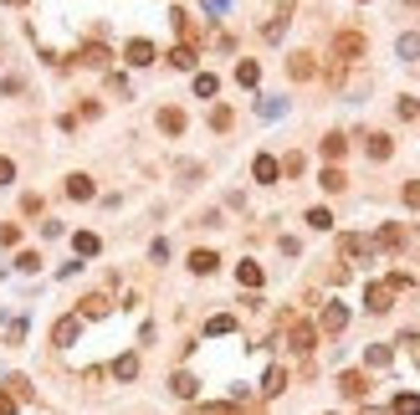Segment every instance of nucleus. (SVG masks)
<instances>
[{
    "label": "nucleus",
    "instance_id": "1",
    "mask_svg": "<svg viewBox=\"0 0 420 415\" xmlns=\"http://www.w3.org/2000/svg\"><path fill=\"white\" fill-rule=\"evenodd\" d=\"M333 57H338V62H359V57H364V36H359V31H338V36H333Z\"/></svg>",
    "mask_w": 420,
    "mask_h": 415
},
{
    "label": "nucleus",
    "instance_id": "2",
    "mask_svg": "<svg viewBox=\"0 0 420 415\" xmlns=\"http://www.w3.org/2000/svg\"><path fill=\"white\" fill-rule=\"evenodd\" d=\"M123 57L134 62V67H149V62L159 57V51H154V42H149V36H134V42L123 46Z\"/></svg>",
    "mask_w": 420,
    "mask_h": 415
},
{
    "label": "nucleus",
    "instance_id": "3",
    "mask_svg": "<svg viewBox=\"0 0 420 415\" xmlns=\"http://www.w3.org/2000/svg\"><path fill=\"white\" fill-rule=\"evenodd\" d=\"M318 328H323V333H344V328H349V308H344V303H328L323 318H318Z\"/></svg>",
    "mask_w": 420,
    "mask_h": 415
},
{
    "label": "nucleus",
    "instance_id": "4",
    "mask_svg": "<svg viewBox=\"0 0 420 415\" xmlns=\"http://www.w3.org/2000/svg\"><path fill=\"white\" fill-rule=\"evenodd\" d=\"M287 21H292V0H282V6H277V16H272L267 26H261V36H267V42H282Z\"/></svg>",
    "mask_w": 420,
    "mask_h": 415
},
{
    "label": "nucleus",
    "instance_id": "5",
    "mask_svg": "<svg viewBox=\"0 0 420 415\" xmlns=\"http://www.w3.org/2000/svg\"><path fill=\"white\" fill-rule=\"evenodd\" d=\"M338 390H344L349 400H364V395H369V380H364L359 369H344V374H338Z\"/></svg>",
    "mask_w": 420,
    "mask_h": 415
},
{
    "label": "nucleus",
    "instance_id": "6",
    "mask_svg": "<svg viewBox=\"0 0 420 415\" xmlns=\"http://www.w3.org/2000/svg\"><path fill=\"white\" fill-rule=\"evenodd\" d=\"M390 282H369V288H364V303H369V313H390Z\"/></svg>",
    "mask_w": 420,
    "mask_h": 415
},
{
    "label": "nucleus",
    "instance_id": "7",
    "mask_svg": "<svg viewBox=\"0 0 420 415\" xmlns=\"http://www.w3.org/2000/svg\"><path fill=\"white\" fill-rule=\"evenodd\" d=\"M252 175L261 179V185H277V175H282V164L272 159V154H256V159H252Z\"/></svg>",
    "mask_w": 420,
    "mask_h": 415
},
{
    "label": "nucleus",
    "instance_id": "8",
    "mask_svg": "<svg viewBox=\"0 0 420 415\" xmlns=\"http://www.w3.org/2000/svg\"><path fill=\"white\" fill-rule=\"evenodd\" d=\"M287 344H292L297 354H308V348L318 344V328H313V323H292V333H287Z\"/></svg>",
    "mask_w": 420,
    "mask_h": 415
},
{
    "label": "nucleus",
    "instance_id": "9",
    "mask_svg": "<svg viewBox=\"0 0 420 415\" xmlns=\"http://www.w3.org/2000/svg\"><path fill=\"white\" fill-rule=\"evenodd\" d=\"M77 333H82V318H57V328H51V344H62V348H67L72 339H77Z\"/></svg>",
    "mask_w": 420,
    "mask_h": 415
},
{
    "label": "nucleus",
    "instance_id": "10",
    "mask_svg": "<svg viewBox=\"0 0 420 415\" xmlns=\"http://www.w3.org/2000/svg\"><path fill=\"white\" fill-rule=\"evenodd\" d=\"M72 251H77V256H98V251H103V236H98V231H77V236H72Z\"/></svg>",
    "mask_w": 420,
    "mask_h": 415
},
{
    "label": "nucleus",
    "instance_id": "11",
    "mask_svg": "<svg viewBox=\"0 0 420 415\" xmlns=\"http://www.w3.org/2000/svg\"><path fill=\"white\" fill-rule=\"evenodd\" d=\"M77 318H108V297H103V292H87L82 308H77Z\"/></svg>",
    "mask_w": 420,
    "mask_h": 415
},
{
    "label": "nucleus",
    "instance_id": "12",
    "mask_svg": "<svg viewBox=\"0 0 420 415\" xmlns=\"http://www.w3.org/2000/svg\"><path fill=\"white\" fill-rule=\"evenodd\" d=\"M108 57H113V51L103 46V42H87V46H82V57H77V62H82V67H108Z\"/></svg>",
    "mask_w": 420,
    "mask_h": 415
},
{
    "label": "nucleus",
    "instance_id": "13",
    "mask_svg": "<svg viewBox=\"0 0 420 415\" xmlns=\"http://www.w3.org/2000/svg\"><path fill=\"white\" fill-rule=\"evenodd\" d=\"M261 277H267V272H261V262H241V267H236V282H241V288H261Z\"/></svg>",
    "mask_w": 420,
    "mask_h": 415
},
{
    "label": "nucleus",
    "instance_id": "14",
    "mask_svg": "<svg viewBox=\"0 0 420 415\" xmlns=\"http://www.w3.org/2000/svg\"><path fill=\"white\" fill-rule=\"evenodd\" d=\"M216 267H220V256H216V251H190V272H195V277H210Z\"/></svg>",
    "mask_w": 420,
    "mask_h": 415
},
{
    "label": "nucleus",
    "instance_id": "15",
    "mask_svg": "<svg viewBox=\"0 0 420 415\" xmlns=\"http://www.w3.org/2000/svg\"><path fill=\"white\" fill-rule=\"evenodd\" d=\"M287 72H292L297 82H303V77H313V72H318V62H313V51H297V57L287 62Z\"/></svg>",
    "mask_w": 420,
    "mask_h": 415
},
{
    "label": "nucleus",
    "instance_id": "16",
    "mask_svg": "<svg viewBox=\"0 0 420 415\" xmlns=\"http://www.w3.org/2000/svg\"><path fill=\"white\" fill-rule=\"evenodd\" d=\"M195 62H200V57H195V46H190V42H180L175 51H169V67H180V72H190Z\"/></svg>",
    "mask_w": 420,
    "mask_h": 415
},
{
    "label": "nucleus",
    "instance_id": "17",
    "mask_svg": "<svg viewBox=\"0 0 420 415\" xmlns=\"http://www.w3.org/2000/svg\"><path fill=\"white\" fill-rule=\"evenodd\" d=\"M282 390H287V369L272 364L267 374H261V395H282Z\"/></svg>",
    "mask_w": 420,
    "mask_h": 415
},
{
    "label": "nucleus",
    "instance_id": "18",
    "mask_svg": "<svg viewBox=\"0 0 420 415\" xmlns=\"http://www.w3.org/2000/svg\"><path fill=\"white\" fill-rule=\"evenodd\" d=\"M169 390H175L180 400H190L195 390H200V380H195V374H185V369H180V374H175V380H169Z\"/></svg>",
    "mask_w": 420,
    "mask_h": 415
},
{
    "label": "nucleus",
    "instance_id": "19",
    "mask_svg": "<svg viewBox=\"0 0 420 415\" xmlns=\"http://www.w3.org/2000/svg\"><path fill=\"white\" fill-rule=\"evenodd\" d=\"M318 185L328 190V195H338V190H344V185H349V175H344V170H333V164H328V170L318 175Z\"/></svg>",
    "mask_w": 420,
    "mask_h": 415
},
{
    "label": "nucleus",
    "instance_id": "20",
    "mask_svg": "<svg viewBox=\"0 0 420 415\" xmlns=\"http://www.w3.org/2000/svg\"><path fill=\"white\" fill-rule=\"evenodd\" d=\"M67 195L72 200H93V179L87 175H67Z\"/></svg>",
    "mask_w": 420,
    "mask_h": 415
},
{
    "label": "nucleus",
    "instance_id": "21",
    "mask_svg": "<svg viewBox=\"0 0 420 415\" xmlns=\"http://www.w3.org/2000/svg\"><path fill=\"white\" fill-rule=\"evenodd\" d=\"M205 333H210V339H226V333H236V318L231 313H216V318L205 323Z\"/></svg>",
    "mask_w": 420,
    "mask_h": 415
},
{
    "label": "nucleus",
    "instance_id": "22",
    "mask_svg": "<svg viewBox=\"0 0 420 415\" xmlns=\"http://www.w3.org/2000/svg\"><path fill=\"white\" fill-rule=\"evenodd\" d=\"M159 128H164V134H185V113H180V108H164V113H159Z\"/></svg>",
    "mask_w": 420,
    "mask_h": 415
},
{
    "label": "nucleus",
    "instance_id": "23",
    "mask_svg": "<svg viewBox=\"0 0 420 415\" xmlns=\"http://www.w3.org/2000/svg\"><path fill=\"white\" fill-rule=\"evenodd\" d=\"M113 380H139V354H123L113 364Z\"/></svg>",
    "mask_w": 420,
    "mask_h": 415
},
{
    "label": "nucleus",
    "instance_id": "24",
    "mask_svg": "<svg viewBox=\"0 0 420 415\" xmlns=\"http://www.w3.org/2000/svg\"><path fill=\"white\" fill-rule=\"evenodd\" d=\"M308 226H313V231H333V211H328V205H313V211H308Z\"/></svg>",
    "mask_w": 420,
    "mask_h": 415
},
{
    "label": "nucleus",
    "instance_id": "25",
    "mask_svg": "<svg viewBox=\"0 0 420 415\" xmlns=\"http://www.w3.org/2000/svg\"><path fill=\"white\" fill-rule=\"evenodd\" d=\"M338 251H344V256H369L374 246L364 241V236H344V241H338Z\"/></svg>",
    "mask_w": 420,
    "mask_h": 415
},
{
    "label": "nucleus",
    "instance_id": "26",
    "mask_svg": "<svg viewBox=\"0 0 420 415\" xmlns=\"http://www.w3.org/2000/svg\"><path fill=\"white\" fill-rule=\"evenodd\" d=\"M395 144H390V134H369V159H390Z\"/></svg>",
    "mask_w": 420,
    "mask_h": 415
},
{
    "label": "nucleus",
    "instance_id": "27",
    "mask_svg": "<svg viewBox=\"0 0 420 415\" xmlns=\"http://www.w3.org/2000/svg\"><path fill=\"white\" fill-rule=\"evenodd\" d=\"M256 77H261L256 62H236V82H241V87H256Z\"/></svg>",
    "mask_w": 420,
    "mask_h": 415
},
{
    "label": "nucleus",
    "instance_id": "28",
    "mask_svg": "<svg viewBox=\"0 0 420 415\" xmlns=\"http://www.w3.org/2000/svg\"><path fill=\"white\" fill-rule=\"evenodd\" d=\"M231 123H236L231 108H210V128H216V134H231Z\"/></svg>",
    "mask_w": 420,
    "mask_h": 415
},
{
    "label": "nucleus",
    "instance_id": "29",
    "mask_svg": "<svg viewBox=\"0 0 420 415\" xmlns=\"http://www.w3.org/2000/svg\"><path fill=\"white\" fill-rule=\"evenodd\" d=\"M6 395H10V400L21 405V400H31V385H26L21 374H10V380H6Z\"/></svg>",
    "mask_w": 420,
    "mask_h": 415
},
{
    "label": "nucleus",
    "instance_id": "30",
    "mask_svg": "<svg viewBox=\"0 0 420 415\" xmlns=\"http://www.w3.org/2000/svg\"><path fill=\"white\" fill-rule=\"evenodd\" d=\"M344 149H349L344 134H328V139H323V154H328V159H344Z\"/></svg>",
    "mask_w": 420,
    "mask_h": 415
},
{
    "label": "nucleus",
    "instance_id": "31",
    "mask_svg": "<svg viewBox=\"0 0 420 415\" xmlns=\"http://www.w3.org/2000/svg\"><path fill=\"white\" fill-rule=\"evenodd\" d=\"M169 21H175V31H180V42H190V36H195V21L185 16V10H169Z\"/></svg>",
    "mask_w": 420,
    "mask_h": 415
},
{
    "label": "nucleus",
    "instance_id": "32",
    "mask_svg": "<svg viewBox=\"0 0 420 415\" xmlns=\"http://www.w3.org/2000/svg\"><path fill=\"white\" fill-rule=\"evenodd\" d=\"M216 77H210V72H195V98H216Z\"/></svg>",
    "mask_w": 420,
    "mask_h": 415
},
{
    "label": "nucleus",
    "instance_id": "33",
    "mask_svg": "<svg viewBox=\"0 0 420 415\" xmlns=\"http://www.w3.org/2000/svg\"><path fill=\"white\" fill-rule=\"evenodd\" d=\"M390 410H395V415H420V395H395Z\"/></svg>",
    "mask_w": 420,
    "mask_h": 415
},
{
    "label": "nucleus",
    "instance_id": "34",
    "mask_svg": "<svg viewBox=\"0 0 420 415\" xmlns=\"http://www.w3.org/2000/svg\"><path fill=\"white\" fill-rule=\"evenodd\" d=\"M395 51H400V57H405V62H410V57H420V36H415V31H405V36H400V46H395Z\"/></svg>",
    "mask_w": 420,
    "mask_h": 415
},
{
    "label": "nucleus",
    "instance_id": "35",
    "mask_svg": "<svg viewBox=\"0 0 420 415\" xmlns=\"http://www.w3.org/2000/svg\"><path fill=\"white\" fill-rule=\"evenodd\" d=\"M390 359H395V348H390V344H374V348H369V364H374V369H385Z\"/></svg>",
    "mask_w": 420,
    "mask_h": 415
},
{
    "label": "nucleus",
    "instance_id": "36",
    "mask_svg": "<svg viewBox=\"0 0 420 415\" xmlns=\"http://www.w3.org/2000/svg\"><path fill=\"white\" fill-rule=\"evenodd\" d=\"M400 241H405V231H400V226H385V231H379V246H385V251H395Z\"/></svg>",
    "mask_w": 420,
    "mask_h": 415
},
{
    "label": "nucleus",
    "instance_id": "37",
    "mask_svg": "<svg viewBox=\"0 0 420 415\" xmlns=\"http://www.w3.org/2000/svg\"><path fill=\"white\" fill-rule=\"evenodd\" d=\"M256 113H261V118H282V103H277V98H261Z\"/></svg>",
    "mask_w": 420,
    "mask_h": 415
},
{
    "label": "nucleus",
    "instance_id": "38",
    "mask_svg": "<svg viewBox=\"0 0 420 415\" xmlns=\"http://www.w3.org/2000/svg\"><path fill=\"white\" fill-rule=\"evenodd\" d=\"M195 415H241V405H200Z\"/></svg>",
    "mask_w": 420,
    "mask_h": 415
},
{
    "label": "nucleus",
    "instance_id": "39",
    "mask_svg": "<svg viewBox=\"0 0 420 415\" xmlns=\"http://www.w3.org/2000/svg\"><path fill=\"white\" fill-rule=\"evenodd\" d=\"M16 267H21V272H36V267H42V256H36V251H21Z\"/></svg>",
    "mask_w": 420,
    "mask_h": 415
},
{
    "label": "nucleus",
    "instance_id": "40",
    "mask_svg": "<svg viewBox=\"0 0 420 415\" xmlns=\"http://www.w3.org/2000/svg\"><path fill=\"white\" fill-rule=\"evenodd\" d=\"M282 175H303V154H287V159H282Z\"/></svg>",
    "mask_w": 420,
    "mask_h": 415
},
{
    "label": "nucleus",
    "instance_id": "41",
    "mask_svg": "<svg viewBox=\"0 0 420 415\" xmlns=\"http://www.w3.org/2000/svg\"><path fill=\"white\" fill-rule=\"evenodd\" d=\"M16 236H21V226H10V220H6V226H0V246H16Z\"/></svg>",
    "mask_w": 420,
    "mask_h": 415
},
{
    "label": "nucleus",
    "instance_id": "42",
    "mask_svg": "<svg viewBox=\"0 0 420 415\" xmlns=\"http://www.w3.org/2000/svg\"><path fill=\"white\" fill-rule=\"evenodd\" d=\"M405 205H420V179H410V185H405Z\"/></svg>",
    "mask_w": 420,
    "mask_h": 415
},
{
    "label": "nucleus",
    "instance_id": "43",
    "mask_svg": "<svg viewBox=\"0 0 420 415\" xmlns=\"http://www.w3.org/2000/svg\"><path fill=\"white\" fill-rule=\"evenodd\" d=\"M10 179H16V164H10V159H0V185H10Z\"/></svg>",
    "mask_w": 420,
    "mask_h": 415
},
{
    "label": "nucleus",
    "instance_id": "44",
    "mask_svg": "<svg viewBox=\"0 0 420 415\" xmlns=\"http://www.w3.org/2000/svg\"><path fill=\"white\" fill-rule=\"evenodd\" d=\"M226 6H231V0H205V10H210V16H226Z\"/></svg>",
    "mask_w": 420,
    "mask_h": 415
},
{
    "label": "nucleus",
    "instance_id": "45",
    "mask_svg": "<svg viewBox=\"0 0 420 415\" xmlns=\"http://www.w3.org/2000/svg\"><path fill=\"white\" fill-rule=\"evenodd\" d=\"M0 415H16V400L10 395H0Z\"/></svg>",
    "mask_w": 420,
    "mask_h": 415
},
{
    "label": "nucleus",
    "instance_id": "46",
    "mask_svg": "<svg viewBox=\"0 0 420 415\" xmlns=\"http://www.w3.org/2000/svg\"><path fill=\"white\" fill-rule=\"evenodd\" d=\"M6 6H16V0H6Z\"/></svg>",
    "mask_w": 420,
    "mask_h": 415
}]
</instances>
